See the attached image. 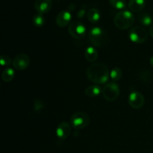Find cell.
<instances>
[{"instance_id": "1", "label": "cell", "mask_w": 153, "mask_h": 153, "mask_svg": "<svg viewBox=\"0 0 153 153\" xmlns=\"http://www.w3.org/2000/svg\"><path fill=\"white\" fill-rule=\"evenodd\" d=\"M87 76L94 83L105 84L108 80V68L102 63L93 64L87 70Z\"/></svg>"}, {"instance_id": "2", "label": "cell", "mask_w": 153, "mask_h": 153, "mask_svg": "<svg viewBox=\"0 0 153 153\" xmlns=\"http://www.w3.org/2000/svg\"><path fill=\"white\" fill-rule=\"evenodd\" d=\"M114 22L119 29H128L134 24V16L128 10H123L115 16Z\"/></svg>"}, {"instance_id": "3", "label": "cell", "mask_w": 153, "mask_h": 153, "mask_svg": "<svg viewBox=\"0 0 153 153\" xmlns=\"http://www.w3.org/2000/svg\"><path fill=\"white\" fill-rule=\"evenodd\" d=\"M89 39L94 46L102 47L107 43L108 35L100 27H94L89 31Z\"/></svg>"}, {"instance_id": "4", "label": "cell", "mask_w": 153, "mask_h": 153, "mask_svg": "<svg viewBox=\"0 0 153 153\" xmlns=\"http://www.w3.org/2000/svg\"><path fill=\"white\" fill-rule=\"evenodd\" d=\"M90 122V117L85 112H76L71 117V123L76 129H82L86 128L89 125Z\"/></svg>"}, {"instance_id": "5", "label": "cell", "mask_w": 153, "mask_h": 153, "mask_svg": "<svg viewBox=\"0 0 153 153\" xmlns=\"http://www.w3.org/2000/svg\"><path fill=\"white\" fill-rule=\"evenodd\" d=\"M102 93L103 97L107 101H115L120 95L119 86L116 83H114V82L108 83L102 88Z\"/></svg>"}, {"instance_id": "6", "label": "cell", "mask_w": 153, "mask_h": 153, "mask_svg": "<svg viewBox=\"0 0 153 153\" xmlns=\"http://www.w3.org/2000/svg\"><path fill=\"white\" fill-rule=\"evenodd\" d=\"M148 34L146 30L140 26H136L129 31V38L131 41L135 43H144L147 40Z\"/></svg>"}, {"instance_id": "7", "label": "cell", "mask_w": 153, "mask_h": 153, "mask_svg": "<svg viewBox=\"0 0 153 153\" xmlns=\"http://www.w3.org/2000/svg\"><path fill=\"white\" fill-rule=\"evenodd\" d=\"M69 33L76 40L83 38L86 33V28L85 25L79 21H73L69 25Z\"/></svg>"}, {"instance_id": "8", "label": "cell", "mask_w": 153, "mask_h": 153, "mask_svg": "<svg viewBox=\"0 0 153 153\" xmlns=\"http://www.w3.org/2000/svg\"><path fill=\"white\" fill-rule=\"evenodd\" d=\"M30 59L27 55L24 53L18 54L13 61V66L16 70H23L28 67Z\"/></svg>"}, {"instance_id": "9", "label": "cell", "mask_w": 153, "mask_h": 153, "mask_svg": "<svg viewBox=\"0 0 153 153\" xmlns=\"http://www.w3.org/2000/svg\"><path fill=\"white\" fill-rule=\"evenodd\" d=\"M128 102L133 108H140L144 105V97L138 91H132L128 97Z\"/></svg>"}, {"instance_id": "10", "label": "cell", "mask_w": 153, "mask_h": 153, "mask_svg": "<svg viewBox=\"0 0 153 153\" xmlns=\"http://www.w3.org/2000/svg\"><path fill=\"white\" fill-rule=\"evenodd\" d=\"M71 133V126L67 122H62L58 125L56 129V134L61 140H66Z\"/></svg>"}, {"instance_id": "11", "label": "cell", "mask_w": 153, "mask_h": 153, "mask_svg": "<svg viewBox=\"0 0 153 153\" xmlns=\"http://www.w3.org/2000/svg\"><path fill=\"white\" fill-rule=\"evenodd\" d=\"M52 7V0H35L34 7L37 13L43 14L51 10Z\"/></svg>"}, {"instance_id": "12", "label": "cell", "mask_w": 153, "mask_h": 153, "mask_svg": "<svg viewBox=\"0 0 153 153\" xmlns=\"http://www.w3.org/2000/svg\"><path fill=\"white\" fill-rule=\"evenodd\" d=\"M72 15L68 10H62L58 14L56 17V24L61 28L67 26L69 23H71Z\"/></svg>"}, {"instance_id": "13", "label": "cell", "mask_w": 153, "mask_h": 153, "mask_svg": "<svg viewBox=\"0 0 153 153\" xmlns=\"http://www.w3.org/2000/svg\"><path fill=\"white\" fill-rule=\"evenodd\" d=\"M145 6V0H129L128 7L134 13L141 11Z\"/></svg>"}, {"instance_id": "14", "label": "cell", "mask_w": 153, "mask_h": 153, "mask_svg": "<svg viewBox=\"0 0 153 153\" xmlns=\"http://www.w3.org/2000/svg\"><path fill=\"white\" fill-rule=\"evenodd\" d=\"M85 59L89 62H94L98 58V53L97 49L93 46H89L85 49Z\"/></svg>"}, {"instance_id": "15", "label": "cell", "mask_w": 153, "mask_h": 153, "mask_svg": "<svg viewBox=\"0 0 153 153\" xmlns=\"http://www.w3.org/2000/svg\"><path fill=\"white\" fill-rule=\"evenodd\" d=\"M102 92V88L99 85H91L85 89V94L89 97H97Z\"/></svg>"}, {"instance_id": "16", "label": "cell", "mask_w": 153, "mask_h": 153, "mask_svg": "<svg viewBox=\"0 0 153 153\" xmlns=\"http://www.w3.org/2000/svg\"><path fill=\"white\" fill-rule=\"evenodd\" d=\"M88 19L92 23H96L100 19V13L97 8H91L88 12Z\"/></svg>"}, {"instance_id": "17", "label": "cell", "mask_w": 153, "mask_h": 153, "mask_svg": "<svg viewBox=\"0 0 153 153\" xmlns=\"http://www.w3.org/2000/svg\"><path fill=\"white\" fill-rule=\"evenodd\" d=\"M14 71L12 68H6L5 70L3 71L2 75H1V79L4 82H10L13 80V77H14Z\"/></svg>"}, {"instance_id": "18", "label": "cell", "mask_w": 153, "mask_h": 153, "mask_svg": "<svg viewBox=\"0 0 153 153\" xmlns=\"http://www.w3.org/2000/svg\"><path fill=\"white\" fill-rule=\"evenodd\" d=\"M139 22H140V24L143 25H149L152 24V19L150 15H149L146 13H141V14L139 16Z\"/></svg>"}, {"instance_id": "19", "label": "cell", "mask_w": 153, "mask_h": 153, "mask_svg": "<svg viewBox=\"0 0 153 153\" xmlns=\"http://www.w3.org/2000/svg\"><path fill=\"white\" fill-rule=\"evenodd\" d=\"M111 5L116 9H123L126 6V0H109Z\"/></svg>"}, {"instance_id": "20", "label": "cell", "mask_w": 153, "mask_h": 153, "mask_svg": "<svg viewBox=\"0 0 153 153\" xmlns=\"http://www.w3.org/2000/svg\"><path fill=\"white\" fill-rule=\"evenodd\" d=\"M122 74V70L120 68H118V67H115V68H114L113 70L111 71L110 76L114 81L117 82V81H119L120 79H121Z\"/></svg>"}, {"instance_id": "21", "label": "cell", "mask_w": 153, "mask_h": 153, "mask_svg": "<svg viewBox=\"0 0 153 153\" xmlns=\"http://www.w3.org/2000/svg\"><path fill=\"white\" fill-rule=\"evenodd\" d=\"M45 19L43 18V14H40V13H37L33 18V23L35 26L37 27H40L44 24Z\"/></svg>"}, {"instance_id": "22", "label": "cell", "mask_w": 153, "mask_h": 153, "mask_svg": "<svg viewBox=\"0 0 153 153\" xmlns=\"http://www.w3.org/2000/svg\"><path fill=\"white\" fill-rule=\"evenodd\" d=\"M0 63L1 66H8L11 64V59L7 55H2L0 57Z\"/></svg>"}, {"instance_id": "23", "label": "cell", "mask_w": 153, "mask_h": 153, "mask_svg": "<svg viewBox=\"0 0 153 153\" xmlns=\"http://www.w3.org/2000/svg\"><path fill=\"white\" fill-rule=\"evenodd\" d=\"M44 105H43V102L40 100H35L34 102V108L37 111H39L40 110H41L42 108H43Z\"/></svg>"}, {"instance_id": "24", "label": "cell", "mask_w": 153, "mask_h": 153, "mask_svg": "<svg viewBox=\"0 0 153 153\" xmlns=\"http://www.w3.org/2000/svg\"><path fill=\"white\" fill-rule=\"evenodd\" d=\"M84 15H85V10L82 9V10L79 12V14H78V16H79L80 18H82Z\"/></svg>"}, {"instance_id": "25", "label": "cell", "mask_w": 153, "mask_h": 153, "mask_svg": "<svg viewBox=\"0 0 153 153\" xmlns=\"http://www.w3.org/2000/svg\"><path fill=\"white\" fill-rule=\"evenodd\" d=\"M149 35L153 37V25L150 27V29H149Z\"/></svg>"}, {"instance_id": "26", "label": "cell", "mask_w": 153, "mask_h": 153, "mask_svg": "<svg viewBox=\"0 0 153 153\" xmlns=\"http://www.w3.org/2000/svg\"><path fill=\"white\" fill-rule=\"evenodd\" d=\"M149 62H150V64L153 67V57L150 58V60H149Z\"/></svg>"}]
</instances>
